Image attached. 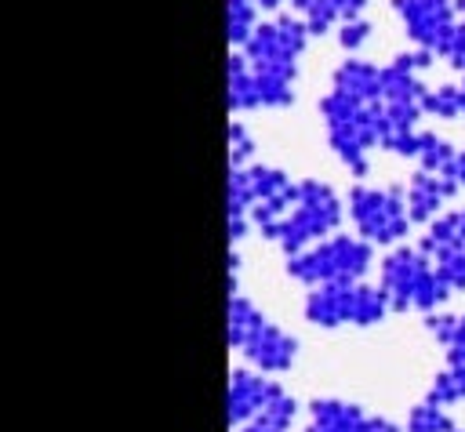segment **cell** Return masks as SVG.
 I'll return each instance as SVG.
<instances>
[{
  "mask_svg": "<svg viewBox=\"0 0 465 432\" xmlns=\"http://www.w3.org/2000/svg\"><path fill=\"white\" fill-rule=\"evenodd\" d=\"M309 25L294 15H280L272 22H258L243 54L229 58V109H276L291 105L298 54L309 44Z\"/></svg>",
  "mask_w": 465,
  "mask_h": 432,
  "instance_id": "obj_1",
  "label": "cell"
},
{
  "mask_svg": "<svg viewBox=\"0 0 465 432\" xmlns=\"http://www.w3.org/2000/svg\"><path fill=\"white\" fill-rule=\"evenodd\" d=\"M323 120H327V138L338 152V160L356 171L367 174V156L374 145H381L385 134V105L381 98H352L331 87V94L320 102Z\"/></svg>",
  "mask_w": 465,
  "mask_h": 432,
  "instance_id": "obj_2",
  "label": "cell"
},
{
  "mask_svg": "<svg viewBox=\"0 0 465 432\" xmlns=\"http://www.w3.org/2000/svg\"><path fill=\"white\" fill-rule=\"evenodd\" d=\"M381 290L392 309H421V312H432L450 294L440 269L432 265V258L421 247L392 250L381 261Z\"/></svg>",
  "mask_w": 465,
  "mask_h": 432,
  "instance_id": "obj_3",
  "label": "cell"
},
{
  "mask_svg": "<svg viewBox=\"0 0 465 432\" xmlns=\"http://www.w3.org/2000/svg\"><path fill=\"white\" fill-rule=\"evenodd\" d=\"M341 221V200L334 196L331 185L323 182H298V200L287 211V218L269 232V240H276L287 254L305 250L312 240L334 232Z\"/></svg>",
  "mask_w": 465,
  "mask_h": 432,
  "instance_id": "obj_4",
  "label": "cell"
},
{
  "mask_svg": "<svg viewBox=\"0 0 465 432\" xmlns=\"http://www.w3.org/2000/svg\"><path fill=\"white\" fill-rule=\"evenodd\" d=\"M229 345L243 349V356L269 374H280L294 363V338L283 334L280 327H272L251 301H243L240 294L229 301Z\"/></svg>",
  "mask_w": 465,
  "mask_h": 432,
  "instance_id": "obj_5",
  "label": "cell"
},
{
  "mask_svg": "<svg viewBox=\"0 0 465 432\" xmlns=\"http://www.w3.org/2000/svg\"><path fill=\"white\" fill-rule=\"evenodd\" d=\"M371 240L356 236H331L309 250H298L287 258V272L309 287L320 283H341V280H360L371 269Z\"/></svg>",
  "mask_w": 465,
  "mask_h": 432,
  "instance_id": "obj_6",
  "label": "cell"
},
{
  "mask_svg": "<svg viewBox=\"0 0 465 432\" xmlns=\"http://www.w3.org/2000/svg\"><path fill=\"white\" fill-rule=\"evenodd\" d=\"M389 298L381 287H363L356 280H341V283H320L316 290H309L305 298V316L316 327H341V323H378L389 312Z\"/></svg>",
  "mask_w": 465,
  "mask_h": 432,
  "instance_id": "obj_7",
  "label": "cell"
},
{
  "mask_svg": "<svg viewBox=\"0 0 465 432\" xmlns=\"http://www.w3.org/2000/svg\"><path fill=\"white\" fill-rule=\"evenodd\" d=\"M349 214H352L356 229L363 232V240H371V243H392L411 229L407 196L396 185L392 189L356 185L349 192Z\"/></svg>",
  "mask_w": 465,
  "mask_h": 432,
  "instance_id": "obj_8",
  "label": "cell"
},
{
  "mask_svg": "<svg viewBox=\"0 0 465 432\" xmlns=\"http://www.w3.org/2000/svg\"><path fill=\"white\" fill-rule=\"evenodd\" d=\"M392 11L407 36L432 54H440L458 29V0H392Z\"/></svg>",
  "mask_w": 465,
  "mask_h": 432,
  "instance_id": "obj_9",
  "label": "cell"
},
{
  "mask_svg": "<svg viewBox=\"0 0 465 432\" xmlns=\"http://www.w3.org/2000/svg\"><path fill=\"white\" fill-rule=\"evenodd\" d=\"M276 392H280L276 381L258 378V374H247V370H236L229 378V421L232 425H243L247 417H258Z\"/></svg>",
  "mask_w": 465,
  "mask_h": 432,
  "instance_id": "obj_10",
  "label": "cell"
},
{
  "mask_svg": "<svg viewBox=\"0 0 465 432\" xmlns=\"http://www.w3.org/2000/svg\"><path fill=\"white\" fill-rule=\"evenodd\" d=\"M461 185L450 178V174H440V171H418L407 185V211H411V221H432V214L440 211L443 200H450Z\"/></svg>",
  "mask_w": 465,
  "mask_h": 432,
  "instance_id": "obj_11",
  "label": "cell"
},
{
  "mask_svg": "<svg viewBox=\"0 0 465 432\" xmlns=\"http://www.w3.org/2000/svg\"><path fill=\"white\" fill-rule=\"evenodd\" d=\"M363 7H367V0H302L298 4V18L309 25L312 36H320L331 25H341L349 18H360Z\"/></svg>",
  "mask_w": 465,
  "mask_h": 432,
  "instance_id": "obj_12",
  "label": "cell"
},
{
  "mask_svg": "<svg viewBox=\"0 0 465 432\" xmlns=\"http://www.w3.org/2000/svg\"><path fill=\"white\" fill-rule=\"evenodd\" d=\"M363 414L352 403L341 399H320L312 403V428L309 432H360L363 428Z\"/></svg>",
  "mask_w": 465,
  "mask_h": 432,
  "instance_id": "obj_13",
  "label": "cell"
},
{
  "mask_svg": "<svg viewBox=\"0 0 465 432\" xmlns=\"http://www.w3.org/2000/svg\"><path fill=\"white\" fill-rule=\"evenodd\" d=\"M454 247H465V207L436 218L425 232V240H421V250L432 254V258L443 254V250H454Z\"/></svg>",
  "mask_w": 465,
  "mask_h": 432,
  "instance_id": "obj_14",
  "label": "cell"
},
{
  "mask_svg": "<svg viewBox=\"0 0 465 432\" xmlns=\"http://www.w3.org/2000/svg\"><path fill=\"white\" fill-rule=\"evenodd\" d=\"M258 29V4L251 0H225V33L232 44H247Z\"/></svg>",
  "mask_w": 465,
  "mask_h": 432,
  "instance_id": "obj_15",
  "label": "cell"
},
{
  "mask_svg": "<svg viewBox=\"0 0 465 432\" xmlns=\"http://www.w3.org/2000/svg\"><path fill=\"white\" fill-rule=\"evenodd\" d=\"M421 109L432 113V116H461V87L454 83H440V87H429L425 98H421Z\"/></svg>",
  "mask_w": 465,
  "mask_h": 432,
  "instance_id": "obj_16",
  "label": "cell"
},
{
  "mask_svg": "<svg viewBox=\"0 0 465 432\" xmlns=\"http://www.w3.org/2000/svg\"><path fill=\"white\" fill-rule=\"evenodd\" d=\"M450 417L440 403H421L411 410V421H407V432H450Z\"/></svg>",
  "mask_w": 465,
  "mask_h": 432,
  "instance_id": "obj_17",
  "label": "cell"
},
{
  "mask_svg": "<svg viewBox=\"0 0 465 432\" xmlns=\"http://www.w3.org/2000/svg\"><path fill=\"white\" fill-rule=\"evenodd\" d=\"M425 327H429L432 338L443 341L447 349H461V345H465V316H432V312H429Z\"/></svg>",
  "mask_w": 465,
  "mask_h": 432,
  "instance_id": "obj_18",
  "label": "cell"
},
{
  "mask_svg": "<svg viewBox=\"0 0 465 432\" xmlns=\"http://www.w3.org/2000/svg\"><path fill=\"white\" fill-rule=\"evenodd\" d=\"M436 269H440V276L450 290H465V247L436 254Z\"/></svg>",
  "mask_w": 465,
  "mask_h": 432,
  "instance_id": "obj_19",
  "label": "cell"
},
{
  "mask_svg": "<svg viewBox=\"0 0 465 432\" xmlns=\"http://www.w3.org/2000/svg\"><path fill=\"white\" fill-rule=\"evenodd\" d=\"M251 156H254L251 134H247L240 123H232V127H229V163H232V167H243Z\"/></svg>",
  "mask_w": 465,
  "mask_h": 432,
  "instance_id": "obj_20",
  "label": "cell"
},
{
  "mask_svg": "<svg viewBox=\"0 0 465 432\" xmlns=\"http://www.w3.org/2000/svg\"><path fill=\"white\" fill-rule=\"evenodd\" d=\"M367 36H371V25H367L363 18H349V22H341V25H338V44H341L345 51L363 47V44H367Z\"/></svg>",
  "mask_w": 465,
  "mask_h": 432,
  "instance_id": "obj_21",
  "label": "cell"
},
{
  "mask_svg": "<svg viewBox=\"0 0 465 432\" xmlns=\"http://www.w3.org/2000/svg\"><path fill=\"white\" fill-rule=\"evenodd\" d=\"M447 367H450L454 374H461V378H465V345H461V349H450V352H447Z\"/></svg>",
  "mask_w": 465,
  "mask_h": 432,
  "instance_id": "obj_22",
  "label": "cell"
},
{
  "mask_svg": "<svg viewBox=\"0 0 465 432\" xmlns=\"http://www.w3.org/2000/svg\"><path fill=\"white\" fill-rule=\"evenodd\" d=\"M443 174H450V178H454L458 185H465V149H461V152L454 156V163H450V167H447Z\"/></svg>",
  "mask_w": 465,
  "mask_h": 432,
  "instance_id": "obj_23",
  "label": "cell"
},
{
  "mask_svg": "<svg viewBox=\"0 0 465 432\" xmlns=\"http://www.w3.org/2000/svg\"><path fill=\"white\" fill-rule=\"evenodd\" d=\"M251 4H258V7H280V4H302V0H251Z\"/></svg>",
  "mask_w": 465,
  "mask_h": 432,
  "instance_id": "obj_24",
  "label": "cell"
},
{
  "mask_svg": "<svg viewBox=\"0 0 465 432\" xmlns=\"http://www.w3.org/2000/svg\"><path fill=\"white\" fill-rule=\"evenodd\" d=\"M461 116H465V83H461Z\"/></svg>",
  "mask_w": 465,
  "mask_h": 432,
  "instance_id": "obj_25",
  "label": "cell"
},
{
  "mask_svg": "<svg viewBox=\"0 0 465 432\" xmlns=\"http://www.w3.org/2000/svg\"><path fill=\"white\" fill-rule=\"evenodd\" d=\"M458 15H461V18H465V0H458Z\"/></svg>",
  "mask_w": 465,
  "mask_h": 432,
  "instance_id": "obj_26",
  "label": "cell"
}]
</instances>
